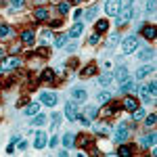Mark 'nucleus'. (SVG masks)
I'll list each match as a JSON object with an SVG mask.
<instances>
[{
  "instance_id": "obj_46",
  "label": "nucleus",
  "mask_w": 157,
  "mask_h": 157,
  "mask_svg": "<svg viewBox=\"0 0 157 157\" xmlns=\"http://www.w3.org/2000/svg\"><path fill=\"white\" fill-rule=\"evenodd\" d=\"M4 59H6V50H4L2 46H0V63H2Z\"/></svg>"
},
{
  "instance_id": "obj_2",
  "label": "nucleus",
  "mask_w": 157,
  "mask_h": 157,
  "mask_svg": "<svg viewBox=\"0 0 157 157\" xmlns=\"http://www.w3.org/2000/svg\"><path fill=\"white\" fill-rule=\"evenodd\" d=\"M155 90H157L155 82H147V84L140 86V98H143V103H151L155 98Z\"/></svg>"
},
{
  "instance_id": "obj_28",
  "label": "nucleus",
  "mask_w": 157,
  "mask_h": 157,
  "mask_svg": "<svg viewBox=\"0 0 157 157\" xmlns=\"http://www.w3.org/2000/svg\"><path fill=\"white\" fill-rule=\"evenodd\" d=\"M143 117H145V109L136 107V109L132 111V120H134V121H138V120H143Z\"/></svg>"
},
{
  "instance_id": "obj_27",
  "label": "nucleus",
  "mask_w": 157,
  "mask_h": 157,
  "mask_svg": "<svg viewBox=\"0 0 157 157\" xmlns=\"http://www.w3.org/2000/svg\"><path fill=\"white\" fill-rule=\"evenodd\" d=\"M117 155H121V157H130V155H132V147H128V145L120 147V149H117Z\"/></svg>"
},
{
  "instance_id": "obj_14",
  "label": "nucleus",
  "mask_w": 157,
  "mask_h": 157,
  "mask_svg": "<svg viewBox=\"0 0 157 157\" xmlns=\"http://www.w3.org/2000/svg\"><path fill=\"white\" fill-rule=\"evenodd\" d=\"M155 132H151V134H147L145 136V140H143V143H140V145H143V149H147V147H155Z\"/></svg>"
},
{
  "instance_id": "obj_8",
  "label": "nucleus",
  "mask_w": 157,
  "mask_h": 157,
  "mask_svg": "<svg viewBox=\"0 0 157 157\" xmlns=\"http://www.w3.org/2000/svg\"><path fill=\"white\" fill-rule=\"evenodd\" d=\"M46 145H48V136H46V132L38 130L36 132V140H34V147H36V149H44Z\"/></svg>"
},
{
  "instance_id": "obj_48",
  "label": "nucleus",
  "mask_w": 157,
  "mask_h": 157,
  "mask_svg": "<svg viewBox=\"0 0 157 157\" xmlns=\"http://www.w3.org/2000/svg\"><path fill=\"white\" fill-rule=\"evenodd\" d=\"M17 105H19V107H25V105H27V98H21V101H17Z\"/></svg>"
},
{
  "instance_id": "obj_7",
  "label": "nucleus",
  "mask_w": 157,
  "mask_h": 157,
  "mask_svg": "<svg viewBox=\"0 0 157 157\" xmlns=\"http://www.w3.org/2000/svg\"><path fill=\"white\" fill-rule=\"evenodd\" d=\"M65 115H67L69 121L78 120V105H75V101H69V103L65 105Z\"/></svg>"
},
{
  "instance_id": "obj_18",
  "label": "nucleus",
  "mask_w": 157,
  "mask_h": 157,
  "mask_svg": "<svg viewBox=\"0 0 157 157\" xmlns=\"http://www.w3.org/2000/svg\"><path fill=\"white\" fill-rule=\"evenodd\" d=\"M120 90H121V92H130V90H134V80H132V78L124 80L121 86H120Z\"/></svg>"
},
{
  "instance_id": "obj_15",
  "label": "nucleus",
  "mask_w": 157,
  "mask_h": 157,
  "mask_svg": "<svg viewBox=\"0 0 157 157\" xmlns=\"http://www.w3.org/2000/svg\"><path fill=\"white\" fill-rule=\"evenodd\" d=\"M34 17H36V21H46V19H48V11L42 6V9L34 11Z\"/></svg>"
},
{
  "instance_id": "obj_1",
  "label": "nucleus",
  "mask_w": 157,
  "mask_h": 157,
  "mask_svg": "<svg viewBox=\"0 0 157 157\" xmlns=\"http://www.w3.org/2000/svg\"><path fill=\"white\" fill-rule=\"evenodd\" d=\"M132 15H134V2H132V0H128L126 6H121V11L117 13V17H115V25L128 23V21L132 19Z\"/></svg>"
},
{
  "instance_id": "obj_49",
  "label": "nucleus",
  "mask_w": 157,
  "mask_h": 157,
  "mask_svg": "<svg viewBox=\"0 0 157 157\" xmlns=\"http://www.w3.org/2000/svg\"><path fill=\"white\" fill-rule=\"evenodd\" d=\"M73 17H75V19H80V17H82V9H78V11L73 13Z\"/></svg>"
},
{
  "instance_id": "obj_17",
  "label": "nucleus",
  "mask_w": 157,
  "mask_h": 157,
  "mask_svg": "<svg viewBox=\"0 0 157 157\" xmlns=\"http://www.w3.org/2000/svg\"><path fill=\"white\" fill-rule=\"evenodd\" d=\"M34 38H36V34H34L32 29H25L23 34H21V42H25V44H32V42H34Z\"/></svg>"
},
{
  "instance_id": "obj_47",
  "label": "nucleus",
  "mask_w": 157,
  "mask_h": 157,
  "mask_svg": "<svg viewBox=\"0 0 157 157\" xmlns=\"http://www.w3.org/2000/svg\"><path fill=\"white\" fill-rule=\"evenodd\" d=\"M78 145H80V147H86V145H88V138H86V136H82V138H80V143H78Z\"/></svg>"
},
{
  "instance_id": "obj_29",
  "label": "nucleus",
  "mask_w": 157,
  "mask_h": 157,
  "mask_svg": "<svg viewBox=\"0 0 157 157\" xmlns=\"http://www.w3.org/2000/svg\"><path fill=\"white\" fill-rule=\"evenodd\" d=\"M82 15H84V19H94V15H97V6H90L88 11H82Z\"/></svg>"
},
{
  "instance_id": "obj_43",
  "label": "nucleus",
  "mask_w": 157,
  "mask_h": 157,
  "mask_svg": "<svg viewBox=\"0 0 157 157\" xmlns=\"http://www.w3.org/2000/svg\"><path fill=\"white\" fill-rule=\"evenodd\" d=\"M88 115H90V117H97V115H98V109L97 107H88Z\"/></svg>"
},
{
  "instance_id": "obj_42",
  "label": "nucleus",
  "mask_w": 157,
  "mask_h": 157,
  "mask_svg": "<svg viewBox=\"0 0 157 157\" xmlns=\"http://www.w3.org/2000/svg\"><path fill=\"white\" fill-rule=\"evenodd\" d=\"M155 11V0H149L147 2V13H153Z\"/></svg>"
},
{
  "instance_id": "obj_9",
  "label": "nucleus",
  "mask_w": 157,
  "mask_h": 157,
  "mask_svg": "<svg viewBox=\"0 0 157 157\" xmlns=\"http://www.w3.org/2000/svg\"><path fill=\"white\" fill-rule=\"evenodd\" d=\"M113 78L117 80V84H121L124 80H128V78H130V71H128V67H117V69H115V73H113Z\"/></svg>"
},
{
  "instance_id": "obj_10",
  "label": "nucleus",
  "mask_w": 157,
  "mask_h": 157,
  "mask_svg": "<svg viewBox=\"0 0 157 157\" xmlns=\"http://www.w3.org/2000/svg\"><path fill=\"white\" fill-rule=\"evenodd\" d=\"M40 101H42L44 105L52 107V105L57 103V92H42V94H40Z\"/></svg>"
},
{
  "instance_id": "obj_13",
  "label": "nucleus",
  "mask_w": 157,
  "mask_h": 157,
  "mask_svg": "<svg viewBox=\"0 0 157 157\" xmlns=\"http://www.w3.org/2000/svg\"><path fill=\"white\" fill-rule=\"evenodd\" d=\"M140 32L147 40H153L155 38V25H145V27H140Z\"/></svg>"
},
{
  "instance_id": "obj_41",
  "label": "nucleus",
  "mask_w": 157,
  "mask_h": 157,
  "mask_svg": "<svg viewBox=\"0 0 157 157\" xmlns=\"http://www.w3.org/2000/svg\"><path fill=\"white\" fill-rule=\"evenodd\" d=\"M59 124H61V115H59V113H55V115H52V128H57Z\"/></svg>"
},
{
  "instance_id": "obj_44",
  "label": "nucleus",
  "mask_w": 157,
  "mask_h": 157,
  "mask_svg": "<svg viewBox=\"0 0 157 157\" xmlns=\"http://www.w3.org/2000/svg\"><path fill=\"white\" fill-rule=\"evenodd\" d=\"M11 2H13L15 9H21V6H23V0H11Z\"/></svg>"
},
{
  "instance_id": "obj_22",
  "label": "nucleus",
  "mask_w": 157,
  "mask_h": 157,
  "mask_svg": "<svg viewBox=\"0 0 157 157\" xmlns=\"http://www.w3.org/2000/svg\"><path fill=\"white\" fill-rule=\"evenodd\" d=\"M73 143H75V138H73V132H67L65 136H63V145H65V149L73 147Z\"/></svg>"
},
{
  "instance_id": "obj_5",
  "label": "nucleus",
  "mask_w": 157,
  "mask_h": 157,
  "mask_svg": "<svg viewBox=\"0 0 157 157\" xmlns=\"http://www.w3.org/2000/svg\"><path fill=\"white\" fill-rule=\"evenodd\" d=\"M128 136H130V126H128V124H120L117 130H115V140H117V143H126Z\"/></svg>"
},
{
  "instance_id": "obj_52",
  "label": "nucleus",
  "mask_w": 157,
  "mask_h": 157,
  "mask_svg": "<svg viewBox=\"0 0 157 157\" xmlns=\"http://www.w3.org/2000/svg\"><path fill=\"white\" fill-rule=\"evenodd\" d=\"M71 2H73V4H80V2H82V0H71Z\"/></svg>"
},
{
  "instance_id": "obj_21",
  "label": "nucleus",
  "mask_w": 157,
  "mask_h": 157,
  "mask_svg": "<svg viewBox=\"0 0 157 157\" xmlns=\"http://www.w3.org/2000/svg\"><path fill=\"white\" fill-rule=\"evenodd\" d=\"M40 105L38 103H29V105H25V115H36Z\"/></svg>"
},
{
  "instance_id": "obj_38",
  "label": "nucleus",
  "mask_w": 157,
  "mask_h": 157,
  "mask_svg": "<svg viewBox=\"0 0 157 157\" xmlns=\"http://www.w3.org/2000/svg\"><path fill=\"white\" fill-rule=\"evenodd\" d=\"M59 13L61 15H67V13H69V4H67V2H61L59 4Z\"/></svg>"
},
{
  "instance_id": "obj_11",
  "label": "nucleus",
  "mask_w": 157,
  "mask_h": 157,
  "mask_svg": "<svg viewBox=\"0 0 157 157\" xmlns=\"http://www.w3.org/2000/svg\"><path fill=\"white\" fill-rule=\"evenodd\" d=\"M71 97L75 98V103H84L86 98H88V94H86L84 88H73V90H71Z\"/></svg>"
},
{
  "instance_id": "obj_51",
  "label": "nucleus",
  "mask_w": 157,
  "mask_h": 157,
  "mask_svg": "<svg viewBox=\"0 0 157 157\" xmlns=\"http://www.w3.org/2000/svg\"><path fill=\"white\" fill-rule=\"evenodd\" d=\"M0 6H6V0H0Z\"/></svg>"
},
{
  "instance_id": "obj_39",
  "label": "nucleus",
  "mask_w": 157,
  "mask_h": 157,
  "mask_svg": "<svg viewBox=\"0 0 157 157\" xmlns=\"http://www.w3.org/2000/svg\"><path fill=\"white\" fill-rule=\"evenodd\" d=\"M113 113H115V105H111V107H105V109H103V115H105V117L113 115Z\"/></svg>"
},
{
  "instance_id": "obj_36",
  "label": "nucleus",
  "mask_w": 157,
  "mask_h": 157,
  "mask_svg": "<svg viewBox=\"0 0 157 157\" xmlns=\"http://www.w3.org/2000/svg\"><path fill=\"white\" fill-rule=\"evenodd\" d=\"M88 42H90L92 46H97L98 42H101V34H98V32H97V34H92V36L88 38Z\"/></svg>"
},
{
  "instance_id": "obj_32",
  "label": "nucleus",
  "mask_w": 157,
  "mask_h": 157,
  "mask_svg": "<svg viewBox=\"0 0 157 157\" xmlns=\"http://www.w3.org/2000/svg\"><path fill=\"white\" fill-rule=\"evenodd\" d=\"M65 42H67V34H61V36L55 40V46H57V48H61V46H63Z\"/></svg>"
},
{
  "instance_id": "obj_31",
  "label": "nucleus",
  "mask_w": 157,
  "mask_h": 157,
  "mask_svg": "<svg viewBox=\"0 0 157 157\" xmlns=\"http://www.w3.org/2000/svg\"><path fill=\"white\" fill-rule=\"evenodd\" d=\"M94 27H97V32H98V34H103V32H107L109 23L105 21V19H101V21H97V25H94Z\"/></svg>"
},
{
  "instance_id": "obj_45",
  "label": "nucleus",
  "mask_w": 157,
  "mask_h": 157,
  "mask_svg": "<svg viewBox=\"0 0 157 157\" xmlns=\"http://www.w3.org/2000/svg\"><path fill=\"white\" fill-rule=\"evenodd\" d=\"M61 23H63L61 19H55V21H50V27H61Z\"/></svg>"
},
{
  "instance_id": "obj_25",
  "label": "nucleus",
  "mask_w": 157,
  "mask_h": 157,
  "mask_svg": "<svg viewBox=\"0 0 157 157\" xmlns=\"http://www.w3.org/2000/svg\"><path fill=\"white\" fill-rule=\"evenodd\" d=\"M138 59H143V61L153 59V50H151V48H143L140 52H138Z\"/></svg>"
},
{
  "instance_id": "obj_30",
  "label": "nucleus",
  "mask_w": 157,
  "mask_h": 157,
  "mask_svg": "<svg viewBox=\"0 0 157 157\" xmlns=\"http://www.w3.org/2000/svg\"><path fill=\"white\" fill-rule=\"evenodd\" d=\"M42 80H44V82H52V80H55V71H52V69H44V71H42Z\"/></svg>"
},
{
  "instance_id": "obj_37",
  "label": "nucleus",
  "mask_w": 157,
  "mask_h": 157,
  "mask_svg": "<svg viewBox=\"0 0 157 157\" xmlns=\"http://www.w3.org/2000/svg\"><path fill=\"white\" fill-rule=\"evenodd\" d=\"M0 36L2 38L11 36V27H9V25H0Z\"/></svg>"
},
{
  "instance_id": "obj_34",
  "label": "nucleus",
  "mask_w": 157,
  "mask_h": 157,
  "mask_svg": "<svg viewBox=\"0 0 157 157\" xmlns=\"http://www.w3.org/2000/svg\"><path fill=\"white\" fill-rule=\"evenodd\" d=\"M94 130L98 132V136H105V134L109 132V128H107V126H101V124H97V126H94Z\"/></svg>"
},
{
  "instance_id": "obj_35",
  "label": "nucleus",
  "mask_w": 157,
  "mask_h": 157,
  "mask_svg": "<svg viewBox=\"0 0 157 157\" xmlns=\"http://www.w3.org/2000/svg\"><path fill=\"white\" fill-rule=\"evenodd\" d=\"M155 121H157V115L155 113H151V115H147V120H145V124L151 128V126H155Z\"/></svg>"
},
{
  "instance_id": "obj_19",
  "label": "nucleus",
  "mask_w": 157,
  "mask_h": 157,
  "mask_svg": "<svg viewBox=\"0 0 157 157\" xmlns=\"http://www.w3.org/2000/svg\"><path fill=\"white\" fill-rule=\"evenodd\" d=\"M111 98H113V94H111V92H107V90H105V92H98L97 101H98V103H101V105H107V103H109V101H111Z\"/></svg>"
},
{
  "instance_id": "obj_40",
  "label": "nucleus",
  "mask_w": 157,
  "mask_h": 157,
  "mask_svg": "<svg viewBox=\"0 0 157 157\" xmlns=\"http://www.w3.org/2000/svg\"><path fill=\"white\" fill-rule=\"evenodd\" d=\"M38 55H40V57H48L50 50L46 48V46H40V48H38Z\"/></svg>"
},
{
  "instance_id": "obj_3",
  "label": "nucleus",
  "mask_w": 157,
  "mask_h": 157,
  "mask_svg": "<svg viewBox=\"0 0 157 157\" xmlns=\"http://www.w3.org/2000/svg\"><path fill=\"white\" fill-rule=\"evenodd\" d=\"M136 48H138V38H136V36H128L126 40H124V44H121L124 55H132Z\"/></svg>"
},
{
  "instance_id": "obj_50",
  "label": "nucleus",
  "mask_w": 157,
  "mask_h": 157,
  "mask_svg": "<svg viewBox=\"0 0 157 157\" xmlns=\"http://www.w3.org/2000/svg\"><path fill=\"white\" fill-rule=\"evenodd\" d=\"M25 147H27V143H25V140H21V143H19V151H23Z\"/></svg>"
},
{
  "instance_id": "obj_6",
  "label": "nucleus",
  "mask_w": 157,
  "mask_h": 157,
  "mask_svg": "<svg viewBox=\"0 0 157 157\" xmlns=\"http://www.w3.org/2000/svg\"><path fill=\"white\" fill-rule=\"evenodd\" d=\"M2 69H6V71H11V69H17L19 65H21V61L17 59V55H13V57H9V59H4L2 63Z\"/></svg>"
},
{
  "instance_id": "obj_24",
  "label": "nucleus",
  "mask_w": 157,
  "mask_h": 157,
  "mask_svg": "<svg viewBox=\"0 0 157 157\" xmlns=\"http://www.w3.org/2000/svg\"><path fill=\"white\" fill-rule=\"evenodd\" d=\"M94 73H97V65H88L86 69H82L80 75H82V78H90V75H94Z\"/></svg>"
},
{
  "instance_id": "obj_53",
  "label": "nucleus",
  "mask_w": 157,
  "mask_h": 157,
  "mask_svg": "<svg viewBox=\"0 0 157 157\" xmlns=\"http://www.w3.org/2000/svg\"><path fill=\"white\" fill-rule=\"evenodd\" d=\"M36 2H38V4H44V2H46V0H36Z\"/></svg>"
},
{
  "instance_id": "obj_20",
  "label": "nucleus",
  "mask_w": 157,
  "mask_h": 157,
  "mask_svg": "<svg viewBox=\"0 0 157 157\" xmlns=\"http://www.w3.org/2000/svg\"><path fill=\"white\" fill-rule=\"evenodd\" d=\"M149 71H153V67H151V65H143V67L136 71V80H143V78H145Z\"/></svg>"
},
{
  "instance_id": "obj_4",
  "label": "nucleus",
  "mask_w": 157,
  "mask_h": 157,
  "mask_svg": "<svg viewBox=\"0 0 157 157\" xmlns=\"http://www.w3.org/2000/svg\"><path fill=\"white\" fill-rule=\"evenodd\" d=\"M121 6H124V0H107V4H105V11H107V15L115 17V15L121 11Z\"/></svg>"
},
{
  "instance_id": "obj_23",
  "label": "nucleus",
  "mask_w": 157,
  "mask_h": 157,
  "mask_svg": "<svg viewBox=\"0 0 157 157\" xmlns=\"http://www.w3.org/2000/svg\"><path fill=\"white\" fill-rule=\"evenodd\" d=\"M46 115H42V113H36V115H34V120H32V124H34V126H44V124H46Z\"/></svg>"
},
{
  "instance_id": "obj_26",
  "label": "nucleus",
  "mask_w": 157,
  "mask_h": 157,
  "mask_svg": "<svg viewBox=\"0 0 157 157\" xmlns=\"http://www.w3.org/2000/svg\"><path fill=\"white\" fill-rule=\"evenodd\" d=\"M48 40H52V32H50V29H46V32H42L40 44H42V46H46V44H48Z\"/></svg>"
},
{
  "instance_id": "obj_12",
  "label": "nucleus",
  "mask_w": 157,
  "mask_h": 157,
  "mask_svg": "<svg viewBox=\"0 0 157 157\" xmlns=\"http://www.w3.org/2000/svg\"><path fill=\"white\" fill-rule=\"evenodd\" d=\"M136 107H138V98H134V97H126L124 98V109H128V111L132 113Z\"/></svg>"
},
{
  "instance_id": "obj_16",
  "label": "nucleus",
  "mask_w": 157,
  "mask_h": 157,
  "mask_svg": "<svg viewBox=\"0 0 157 157\" xmlns=\"http://www.w3.org/2000/svg\"><path fill=\"white\" fill-rule=\"evenodd\" d=\"M82 32H84V25H82V23H75L71 29H69V34H67V36H69V38H78Z\"/></svg>"
},
{
  "instance_id": "obj_33",
  "label": "nucleus",
  "mask_w": 157,
  "mask_h": 157,
  "mask_svg": "<svg viewBox=\"0 0 157 157\" xmlns=\"http://www.w3.org/2000/svg\"><path fill=\"white\" fill-rule=\"evenodd\" d=\"M111 80H113V75H111V73H103V75H101V84H103V86H109Z\"/></svg>"
}]
</instances>
